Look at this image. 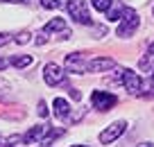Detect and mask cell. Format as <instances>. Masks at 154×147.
<instances>
[{
  "mask_svg": "<svg viewBox=\"0 0 154 147\" xmlns=\"http://www.w3.org/2000/svg\"><path fill=\"white\" fill-rule=\"evenodd\" d=\"M66 9H68V14H70V18L75 23H79V25H91L93 23L84 0H66Z\"/></svg>",
  "mask_w": 154,
  "mask_h": 147,
  "instance_id": "obj_1",
  "label": "cell"
},
{
  "mask_svg": "<svg viewBox=\"0 0 154 147\" xmlns=\"http://www.w3.org/2000/svg\"><path fill=\"white\" fill-rule=\"evenodd\" d=\"M138 14H136L134 9H127L125 11V16L120 18V25H118V29H116V36H120V38H127V36H131V34L138 29Z\"/></svg>",
  "mask_w": 154,
  "mask_h": 147,
  "instance_id": "obj_2",
  "label": "cell"
},
{
  "mask_svg": "<svg viewBox=\"0 0 154 147\" xmlns=\"http://www.w3.org/2000/svg\"><path fill=\"white\" fill-rule=\"evenodd\" d=\"M116 102H118V97L113 93H106V90H93L91 93V104L97 111H109L111 106H116Z\"/></svg>",
  "mask_w": 154,
  "mask_h": 147,
  "instance_id": "obj_3",
  "label": "cell"
},
{
  "mask_svg": "<svg viewBox=\"0 0 154 147\" xmlns=\"http://www.w3.org/2000/svg\"><path fill=\"white\" fill-rule=\"evenodd\" d=\"M43 79L48 86H59L66 81V70H63L61 66H57V63H45L43 68Z\"/></svg>",
  "mask_w": 154,
  "mask_h": 147,
  "instance_id": "obj_4",
  "label": "cell"
},
{
  "mask_svg": "<svg viewBox=\"0 0 154 147\" xmlns=\"http://www.w3.org/2000/svg\"><path fill=\"white\" fill-rule=\"evenodd\" d=\"M125 129H127V122H125V120H118V122L109 124V127L100 133V142H102V145H111L113 140H118V138L125 133Z\"/></svg>",
  "mask_w": 154,
  "mask_h": 147,
  "instance_id": "obj_5",
  "label": "cell"
},
{
  "mask_svg": "<svg viewBox=\"0 0 154 147\" xmlns=\"http://www.w3.org/2000/svg\"><path fill=\"white\" fill-rule=\"evenodd\" d=\"M63 70L68 72H75V75H84L88 70V63L84 61V54L82 52H70L66 54V68Z\"/></svg>",
  "mask_w": 154,
  "mask_h": 147,
  "instance_id": "obj_6",
  "label": "cell"
},
{
  "mask_svg": "<svg viewBox=\"0 0 154 147\" xmlns=\"http://www.w3.org/2000/svg\"><path fill=\"white\" fill-rule=\"evenodd\" d=\"M122 86L127 88V93L140 95V90H143V79L138 77V72H134V70H129V68H125V70H122Z\"/></svg>",
  "mask_w": 154,
  "mask_h": 147,
  "instance_id": "obj_7",
  "label": "cell"
},
{
  "mask_svg": "<svg viewBox=\"0 0 154 147\" xmlns=\"http://www.w3.org/2000/svg\"><path fill=\"white\" fill-rule=\"evenodd\" d=\"M43 32H45V34L59 32V34H61V38H70V29L66 27V20H63V18H52V20H48V23L43 25Z\"/></svg>",
  "mask_w": 154,
  "mask_h": 147,
  "instance_id": "obj_8",
  "label": "cell"
},
{
  "mask_svg": "<svg viewBox=\"0 0 154 147\" xmlns=\"http://www.w3.org/2000/svg\"><path fill=\"white\" fill-rule=\"evenodd\" d=\"M45 131H48V127L45 124H36V127H32L25 136H20V140L25 142V145H34V142H41L45 136Z\"/></svg>",
  "mask_w": 154,
  "mask_h": 147,
  "instance_id": "obj_9",
  "label": "cell"
},
{
  "mask_svg": "<svg viewBox=\"0 0 154 147\" xmlns=\"http://www.w3.org/2000/svg\"><path fill=\"white\" fill-rule=\"evenodd\" d=\"M116 66V61L111 57H95L93 61H88V70L91 72H104V70H111Z\"/></svg>",
  "mask_w": 154,
  "mask_h": 147,
  "instance_id": "obj_10",
  "label": "cell"
},
{
  "mask_svg": "<svg viewBox=\"0 0 154 147\" xmlns=\"http://www.w3.org/2000/svg\"><path fill=\"white\" fill-rule=\"evenodd\" d=\"M127 9H129V7H127L125 2H120V0H113V2H111V7L104 11V14H106V20H120L122 16H125Z\"/></svg>",
  "mask_w": 154,
  "mask_h": 147,
  "instance_id": "obj_11",
  "label": "cell"
},
{
  "mask_svg": "<svg viewBox=\"0 0 154 147\" xmlns=\"http://www.w3.org/2000/svg\"><path fill=\"white\" fill-rule=\"evenodd\" d=\"M52 109H54V115H57L59 120H63V122H66V120L70 118V104H68V102L63 100V97H54Z\"/></svg>",
  "mask_w": 154,
  "mask_h": 147,
  "instance_id": "obj_12",
  "label": "cell"
},
{
  "mask_svg": "<svg viewBox=\"0 0 154 147\" xmlns=\"http://www.w3.org/2000/svg\"><path fill=\"white\" fill-rule=\"evenodd\" d=\"M138 68H140V70H147V72H152V70H154V43L147 47L145 57L138 61Z\"/></svg>",
  "mask_w": 154,
  "mask_h": 147,
  "instance_id": "obj_13",
  "label": "cell"
},
{
  "mask_svg": "<svg viewBox=\"0 0 154 147\" xmlns=\"http://www.w3.org/2000/svg\"><path fill=\"white\" fill-rule=\"evenodd\" d=\"M32 61H34V59L29 57V54H18V57H14V59H11V66L20 70V68H27V66H32Z\"/></svg>",
  "mask_w": 154,
  "mask_h": 147,
  "instance_id": "obj_14",
  "label": "cell"
},
{
  "mask_svg": "<svg viewBox=\"0 0 154 147\" xmlns=\"http://www.w3.org/2000/svg\"><path fill=\"white\" fill-rule=\"evenodd\" d=\"M111 2H113V0H91L93 9H97V11H106L111 7Z\"/></svg>",
  "mask_w": 154,
  "mask_h": 147,
  "instance_id": "obj_15",
  "label": "cell"
},
{
  "mask_svg": "<svg viewBox=\"0 0 154 147\" xmlns=\"http://www.w3.org/2000/svg\"><path fill=\"white\" fill-rule=\"evenodd\" d=\"M29 38H32V34H29V32H18L14 41H16V43H20V45H25V43H27Z\"/></svg>",
  "mask_w": 154,
  "mask_h": 147,
  "instance_id": "obj_16",
  "label": "cell"
},
{
  "mask_svg": "<svg viewBox=\"0 0 154 147\" xmlns=\"http://www.w3.org/2000/svg\"><path fill=\"white\" fill-rule=\"evenodd\" d=\"M59 5H61V0H41V7L45 9H57Z\"/></svg>",
  "mask_w": 154,
  "mask_h": 147,
  "instance_id": "obj_17",
  "label": "cell"
},
{
  "mask_svg": "<svg viewBox=\"0 0 154 147\" xmlns=\"http://www.w3.org/2000/svg\"><path fill=\"white\" fill-rule=\"evenodd\" d=\"M9 41H11V34H7V32H0V47H2V45H7Z\"/></svg>",
  "mask_w": 154,
  "mask_h": 147,
  "instance_id": "obj_18",
  "label": "cell"
},
{
  "mask_svg": "<svg viewBox=\"0 0 154 147\" xmlns=\"http://www.w3.org/2000/svg\"><path fill=\"white\" fill-rule=\"evenodd\" d=\"M38 115H41V118H45V115H48V109H45V102H43V100L38 102Z\"/></svg>",
  "mask_w": 154,
  "mask_h": 147,
  "instance_id": "obj_19",
  "label": "cell"
},
{
  "mask_svg": "<svg viewBox=\"0 0 154 147\" xmlns=\"http://www.w3.org/2000/svg\"><path fill=\"white\" fill-rule=\"evenodd\" d=\"M45 41H48V34H45V32H41V34L36 36V45H43Z\"/></svg>",
  "mask_w": 154,
  "mask_h": 147,
  "instance_id": "obj_20",
  "label": "cell"
},
{
  "mask_svg": "<svg viewBox=\"0 0 154 147\" xmlns=\"http://www.w3.org/2000/svg\"><path fill=\"white\" fill-rule=\"evenodd\" d=\"M7 66H11V59H5V57H0V70H5Z\"/></svg>",
  "mask_w": 154,
  "mask_h": 147,
  "instance_id": "obj_21",
  "label": "cell"
},
{
  "mask_svg": "<svg viewBox=\"0 0 154 147\" xmlns=\"http://www.w3.org/2000/svg\"><path fill=\"white\" fill-rule=\"evenodd\" d=\"M70 97H72V100H79V97H82V93H79L77 88H70Z\"/></svg>",
  "mask_w": 154,
  "mask_h": 147,
  "instance_id": "obj_22",
  "label": "cell"
},
{
  "mask_svg": "<svg viewBox=\"0 0 154 147\" xmlns=\"http://www.w3.org/2000/svg\"><path fill=\"white\" fill-rule=\"evenodd\" d=\"M0 147H14V145H11L9 140H2V138H0Z\"/></svg>",
  "mask_w": 154,
  "mask_h": 147,
  "instance_id": "obj_23",
  "label": "cell"
},
{
  "mask_svg": "<svg viewBox=\"0 0 154 147\" xmlns=\"http://www.w3.org/2000/svg\"><path fill=\"white\" fill-rule=\"evenodd\" d=\"M5 2H14V5H20V2H27V0H5Z\"/></svg>",
  "mask_w": 154,
  "mask_h": 147,
  "instance_id": "obj_24",
  "label": "cell"
},
{
  "mask_svg": "<svg viewBox=\"0 0 154 147\" xmlns=\"http://www.w3.org/2000/svg\"><path fill=\"white\" fill-rule=\"evenodd\" d=\"M140 147H152V145H149V142H145V145H140Z\"/></svg>",
  "mask_w": 154,
  "mask_h": 147,
  "instance_id": "obj_25",
  "label": "cell"
},
{
  "mask_svg": "<svg viewBox=\"0 0 154 147\" xmlns=\"http://www.w3.org/2000/svg\"><path fill=\"white\" fill-rule=\"evenodd\" d=\"M72 147H88V145H72Z\"/></svg>",
  "mask_w": 154,
  "mask_h": 147,
  "instance_id": "obj_26",
  "label": "cell"
},
{
  "mask_svg": "<svg viewBox=\"0 0 154 147\" xmlns=\"http://www.w3.org/2000/svg\"><path fill=\"white\" fill-rule=\"evenodd\" d=\"M152 14H154V7H152Z\"/></svg>",
  "mask_w": 154,
  "mask_h": 147,
  "instance_id": "obj_27",
  "label": "cell"
},
{
  "mask_svg": "<svg viewBox=\"0 0 154 147\" xmlns=\"http://www.w3.org/2000/svg\"><path fill=\"white\" fill-rule=\"evenodd\" d=\"M43 147H50V145H43Z\"/></svg>",
  "mask_w": 154,
  "mask_h": 147,
  "instance_id": "obj_28",
  "label": "cell"
}]
</instances>
